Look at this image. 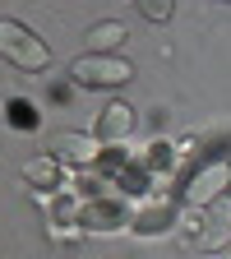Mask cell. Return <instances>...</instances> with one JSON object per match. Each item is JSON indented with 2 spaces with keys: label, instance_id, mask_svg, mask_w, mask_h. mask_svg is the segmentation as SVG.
<instances>
[{
  "label": "cell",
  "instance_id": "7",
  "mask_svg": "<svg viewBox=\"0 0 231 259\" xmlns=\"http://www.w3.org/2000/svg\"><path fill=\"white\" fill-rule=\"evenodd\" d=\"M83 227H93V232H120V227H129V208L111 204V199H93V204H83Z\"/></svg>",
  "mask_w": 231,
  "mask_h": 259
},
{
  "label": "cell",
  "instance_id": "1",
  "mask_svg": "<svg viewBox=\"0 0 231 259\" xmlns=\"http://www.w3.org/2000/svg\"><path fill=\"white\" fill-rule=\"evenodd\" d=\"M0 56H5L14 70H28V74H37V70L51 65V47L32 28H23L19 19H0Z\"/></svg>",
  "mask_w": 231,
  "mask_h": 259
},
{
  "label": "cell",
  "instance_id": "5",
  "mask_svg": "<svg viewBox=\"0 0 231 259\" xmlns=\"http://www.w3.org/2000/svg\"><path fill=\"white\" fill-rule=\"evenodd\" d=\"M171 222H176V204L167 199V194H153V199H139L134 208H129V227H134L139 236H157V232H167Z\"/></svg>",
  "mask_w": 231,
  "mask_h": 259
},
{
  "label": "cell",
  "instance_id": "4",
  "mask_svg": "<svg viewBox=\"0 0 231 259\" xmlns=\"http://www.w3.org/2000/svg\"><path fill=\"white\" fill-rule=\"evenodd\" d=\"M226 190H231V167H226V157H213V162H204V167L185 181V204L190 208H208Z\"/></svg>",
  "mask_w": 231,
  "mask_h": 259
},
{
  "label": "cell",
  "instance_id": "10",
  "mask_svg": "<svg viewBox=\"0 0 231 259\" xmlns=\"http://www.w3.org/2000/svg\"><path fill=\"white\" fill-rule=\"evenodd\" d=\"M194 245H204V250H222V245H231V208H217V213L208 218V232L194 236Z\"/></svg>",
  "mask_w": 231,
  "mask_h": 259
},
{
  "label": "cell",
  "instance_id": "11",
  "mask_svg": "<svg viewBox=\"0 0 231 259\" xmlns=\"http://www.w3.org/2000/svg\"><path fill=\"white\" fill-rule=\"evenodd\" d=\"M139 14H144L148 23H167V19L176 14V5H171V0H139Z\"/></svg>",
  "mask_w": 231,
  "mask_h": 259
},
{
  "label": "cell",
  "instance_id": "3",
  "mask_svg": "<svg viewBox=\"0 0 231 259\" xmlns=\"http://www.w3.org/2000/svg\"><path fill=\"white\" fill-rule=\"evenodd\" d=\"M47 157L70 162V167H93L102 157V139L83 135V130H51L47 135Z\"/></svg>",
  "mask_w": 231,
  "mask_h": 259
},
{
  "label": "cell",
  "instance_id": "2",
  "mask_svg": "<svg viewBox=\"0 0 231 259\" xmlns=\"http://www.w3.org/2000/svg\"><path fill=\"white\" fill-rule=\"evenodd\" d=\"M70 79L83 83V88H120L134 79V65L125 56H97V51H83L70 60Z\"/></svg>",
  "mask_w": 231,
  "mask_h": 259
},
{
  "label": "cell",
  "instance_id": "8",
  "mask_svg": "<svg viewBox=\"0 0 231 259\" xmlns=\"http://www.w3.org/2000/svg\"><path fill=\"white\" fill-rule=\"evenodd\" d=\"M120 42H125V23L120 19H102V23L88 28V51H97V56H116Z\"/></svg>",
  "mask_w": 231,
  "mask_h": 259
},
{
  "label": "cell",
  "instance_id": "9",
  "mask_svg": "<svg viewBox=\"0 0 231 259\" xmlns=\"http://www.w3.org/2000/svg\"><path fill=\"white\" fill-rule=\"evenodd\" d=\"M23 181L32 190H60V162L56 157H32V162H23Z\"/></svg>",
  "mask_w": 231,
  "mask_h": 259
},
{
  "label": "cell",
  "instance_id": "6",
  "mask_svg": "<svg viewBox=\"0 0 231 259\" xmlns=\"http://www.w3.org/2000/svg\"><path fill=\"white\" fill-rule=\"evenodd\" d=\"M134 125H139V116L129 111V102H107L102 120H97V139H102V144H129Z\"/></svg>",
  "mask_w": 231,
  "mask_h": 259
},
{
  "label": "cell",
  "instance_id": "12",
  "mask_svg": "<svg viewBox=\"0 0 231 259\" xmlns=\"http://www.w3.org/2000/svg\"><path fill=\"white\" fill-rule=\"evenodd\" d=\"M226 167H231V157H226ZM226 194H231V190H226Z\"/></svg>",
  "mask_w": 231,
  "mask_h": 259
}]
</instances>
